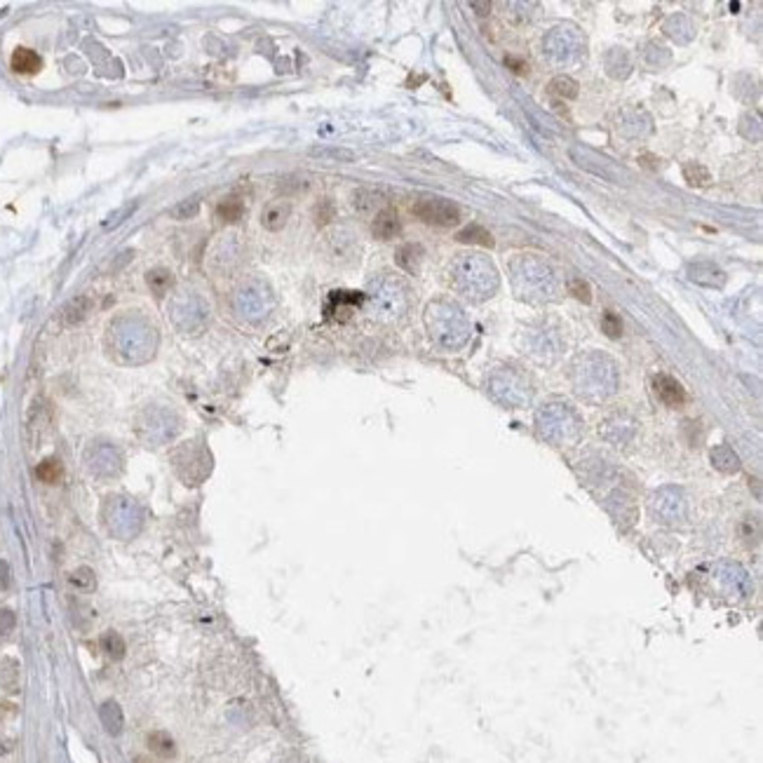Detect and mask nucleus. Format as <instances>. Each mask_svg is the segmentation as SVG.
Instances as JSON below:
<instances>
[{
	"label": "nucleus",
	"mask_w": 763,
	"mask_h": 763,
	"mask_svg": "<svg viewBox=\"0 0 763 763\" xmlns=\"http://www.w3.org/2000/svg\"><path fill=\"white\" fill-rule=\"evenodd\" d=\"M550 95L559 97V99H573V97H578V83L568 76H557L550 83Z\"/></svg>",
	"instance_id": "20"
},
{
	"label": "nucleus",
	"mask_w": 763,
	"mask_h": 763,
	"mask_svg": "<svg viewBox=\"0 0 763 763\" xmlns=\"http://www.w3.org/2000/svg\"><path fill=\"white\" fill-rule=\"evenodd\" d=\"M10 578H12V575H10L8 564H5V561H0V590H8V587H10Z\"/></svg>",
	"instance_id": "28"
},
{
	"label": "nucleus",
	"mask_w": 763,
	"mask_h": 763,
	"mask_svg": "<svg viewBox=\"0 0 763 763\" xmlns=\"http://www.w3.org/2000/svg\"><path fill=\"white\" fill-rule=\"evenodd\" d=\"M15 613L8 611V608H0V637H8L15 630Z\"/></svg>",
	"instance_id": "26"
},
{
	"label": "nucleus",
	"mask_w": 763,
	"mask_h": 763,
	"mask_svg": "<svg viewBox=\"0 0 763 763\" xmlns=\"http://www.w3.org/2000/svg\"><path fill=\"white\" fill-rule=\"evenodd\" d=\"M568 294H573V298L582 301V303H592V287L582 277H573L568 282Z\"/></svg>",
	"instance_id": "21"
},
{
	"label": "nucleus",
	"mask_w": 763,
	"mask_h": 763,
	"mask_svg": "<svg viewBox=\"0 0 763 763\" xmlns=\"http://www.w3.org/2000/svg\"><path fill=\"white\" fill-rule=\"evenodd\" d=\"M411 212L427 226H437V228H453L460 224V207L446 198H418L413 202Z\"/></svg>",
	"instance_id": "2"
},
{
	"label": "nucleus",
	"mask_w": 763,
	"mask_h": 763,
	"mask_svg": "<svg viewBox=\"0 0 763 763\" xmlns=\"http://www.w3.org/2000/svg\"><path fill=\"white\" fill-rule=\"evenodd\" d=\"M505 64H507V66H512V71H517V73H526V71H528V66H526L524 62H519V59H514V57H507V59H505Z\"/></svg>",
	"instance_id": "29"
},
{
	"label": "nucleus",
	"mask_w": 763,
	"mask_h": 763,
	"mask_svg": "<svg viewBox=\"0 0 763 763\" xmlns=\"http://www.w3.org/2000/svg\"><path fill=\"white\" fill-rule=\"evenodd\" d=\"M470 8H472V10H479L477 15L486 17L488 12H491V3H470Z\"/></svg>",
	"instance_id": "30"
},
{
	"label": "nucleus",
	"mask_w": 763,
	"mask_h": 763,
	"mask_svg": "<svg viewBox=\"0 0 763 763\" xmlns=\"http://www.w3.org/2000/svg\"><path fill=\"white\" fill-rule=\"evenodd\" d=\"M242 212H245V207H242V200H240V198H226V200H221L219 207H216L219 219L226 221V224H235V221H240Z\"/></svg>",
	"instance_id": "15"
},
{
	"label": "nucleus",
	"mask_w": 763,
	"mask_h": 763,
	"mask_svg": "<svg viewBox=\"0 0 763 763\" xmlns=\"http://www.w3.org/2000/svg\"><path fill=\"white\" fill-rule=\"evenodd\" d=\"M149 749L156 756H160V759H172L174 754H177V745H174V740L170 738V733L165 731H153L149 735Z\"/></svg>",
	"instance_id": "12"
},
{
	"label": "nucleus",
	"mask_w": 763,
	"mask_h": 763,
	"mask_svg": "<svg viewBox=\"0 0 763 763\" xmlns=\"http://www.w3.org/2000/svg\"><path fill=\"white\" fill-rule=\"evenodd\" d=\"M331 216H334V205L329 202V200H324L322 207H317V224L324 226Z\"/></svg>",
	"instance_id": "27"
},
{
	"label": "nucleus",
	"mask_w": 763,
	"mask_h": 763,
	"mask_svg": "<svg viewBox=\"0 0 763 763\" xmlns=\"http://www.w3.org/2000/svg\"><path fill=\"white\" fill-rule=\"evenodd\" d=\"M453 287L467 298H488L498 289V273L486 259L463 256L453 266Z\"/></svg>",
	"instance_id": "1"
},
{
	"label": "nucleus",
	"mask_w": 763,
	"mask_h": 763,
	"mask_svg": "<svg viewBox=\"0 0 763 763\" xmlns=\"http://www.w3.org/2000/svg\"><path fill=\"white\" fill-rule=\"evenodd\" d=\"M289 216H291V202H289V200H275V202L268 205L263 209V214H261V224H263L266 231L275 233V231L284 228Z\"/></svg>",
	"instance_id": "7"
},
{
	"label": "nucleus",
	"mask_w": 763,
	"mask_h": 763,
	"mask_svg": "<svg viewBox=\"0 0 763 763\" xmlns=\"http://www.w3.org/2000/svg\"><path fill=\"white\" fill-rule=\"evenodd\" d=\"M688 275L695 284L702 287H712V289H721L726 284V273L721 270L719 266L712 263V261H700V263H693L688 268Z\"/></svg>",
	"instance_id": "5"
},
{
	"label": "nucleus",
	"mask_w": 763,
	"mask_h": 763,
	"mask_svg": "<svg viewBox=\"0 0 763 763\" xmlns=\"http://www.w3.org/2000/svg\"><path fill=\"white\" fill-rule=\"evenodd\" d=\"M200 207H202V202H200V198H198V195L186 198V200H181V202H179V205L174 207V209L170 212V216H172L174 221H191V219H195L198 214H200Z\"/></svg>",
	"instance_id": "16"
},
{
	"label": "nucleus",
	"mask_w": 763,
	"mask_h": 763,
	"mask_svg": "<svg viewBox=\"0 0 763 763\" xmlns=\"http://www.w3.org/2000/svg\"><path fill=\"white\" fill-rule=\"evenodd\" d=\"M308 156L319 160V163H355L357 160V153L350 149H343V146H315V149L308 151Z\"/></svg>",
	"instance_id": "9"
},
{
	"label": "nucleus",
	"mask_w": 763,
	"mask_h": 763,
	"mask_svg": "<svg viewBox=\"0 0 763 763\" xmlns=\"http://www.w3.org/2000/svg\"><path fill=\"white\" fill-rule=\"evenodd\" d=\"M371 298L380 308V312H385V315H399L401 308L406 303V289L399 280L383 277L378 282H373Z\"/></svg>",
	"instance_id": "3"
},
{
	"label": "nucleus",
	"mask_w": 763,
	"mask_h": 763,
	"mask_svg": "<svg viewBox=\"0 0 763 763\" xmlns=\"http://www.w3.org/2000/svg\"><path fill=\"white\" fill-rule=\"evenodd\" d=\"M146 284L151 287V291L156 296H163V294L174 284V275L167 268H153V270L146 275Z\"/></svg>",
	"instance_id": "13"
},
{
	"label": "nucleus",
	"mask_w": 763,
	"mask_h": 763,
	"mask_svg": "<svg viewBox=\"0 0 763 763\" xmlns=\"http://www.w3.org/2000/svg\"><path fill=\"white\" fill-rule=\"evenodd\" d=\"M420 263H423V247L420 245H404L399 247L397 252V266L401 268V270L411 273V275H416V273L420 270Z\"/></svg>",
	"instance_id": "10"
},
{
	"label": "nucleus",
	"mask_w": 763,
	"mask_h": 763,
	"mask_svg": "<svg viewBox=\"0 0 763 763\" xmlns=\"http://www.w3.org/2000/svg\"><path fill=\"white\" fill-rule=\"evenodd\" d=\"M102 719H104L106 731H109L111 735H118L120 731H123V712H120V707L116 705V702H106V705L102 707Z\"/></svg>",
	"instance_id": "19"
},
{
	"label": "nucleus",
	"mask_w": 763,
	"mask_h": 763,
	"mask_svg": "<svg viewBox=\"0 0 763 763\" xmlns=\"http://www.w3.org/2000/svg\"><path fill=\"white\" fill-rule=\"evenodd\" d=\"M102 648H104V653L109 655L111 660H123L125 653H127L125 639L120 637L118 632H106L104 637H102Z\"/></svg>",
	"instance_id": "17"
},
{
	"label": "nucleus",
	"mask_w": 763,
	"mask_h": 763,
	"mask_svg": "<svg viewBox=\"0 0 763 763\" xmlns=\"http://www.w3.org/2000/svg\"><path fill=\"white\" fill-rule=\"evenodd\" d=\"M87 308H90V301H87V298H76L69 308H66V315H64L66 322H78V319H83L85 312H87Z\"/></svg>",
	"instance_id": "24"
},
{
	"label": "nucleus",
	"mask_w": 763,
	"mask_h": 763,
	"mask_svg": "<svg viewBox=\"0 0 763 763\" xmlns=\"http://www.w3.org/2000/svg\"><path fill=\"white\" fill-rule=\"evenodd\" d=\"M64 474V465L59 463L57 458H45L43 463H38L36 467V477L45 484H57Z\"/></svg>",
	"instance_id": "14"
},
{
	"label": "nucleus",
	"mask_w": 763,
	"mask_h": 763,
	"mask_svg": "<svg viewBox=\"0 0 763 763\" xmlns=\"http://www.w3.org/2000/svg\"><path fill=\"white\" fill-rule=\"evenodd\" d=\"M371 233L376 240H392L401 233V221L397 216V212L385 207L376 214V219L371 221Z\"/></svg>",
	"instance_id": "6"
},
{
	"label": "nucleus",
	"mask_w": 763,
	"mask_h": 763,
	"mask_svg": "<svg viewBox=\"0 0 763 763\" xmlns=\"http://www.w3.org/2000/svg\"><path fill=\"white\" fill-rule=\"evenodd\" d=\"M71 582L76 587H80V590H95V573L90 571V568H78L76 573L71 575Z\"/></svg>",
	"instance_id": "23"
},
{
	"label": "nucleus",
	"mask_w": 763,
	"mask_h": 763,
	"mask_svg": "<svg viewBox=\"0 0 763 763\" xmlns=\"http://www.w3.org/2000/svg\"><path fill=\"white\" fill-rule=\"evenodd\" d=\"M376 202H378V195H376V193H371V191H359L357 195H355V207H357L359 212L373 209Z\"/></svg>",
	"instance_id": "25"
},
{
	"label": "nucleus",
	"mask_w": 763,
	"mask_h": 763,
	"mask_svg": "<svg viewBox=\"0 0 763 763\" xmlns=\"http://www.w3.org/2000/svg\"><path fill=\"white\" fill-rule=\"evenodd\" d=\"M456 240H458V242H463V245L493 247V235L484 228V226H479V224H472V226H467V228H463L456 235Z\"/></svg>",
	"instance_id": "11"
},
{
	"label": "nucleus",
	"mask_w": 763,
	"mask_h": 763,
	"mask_svg": "<svg viewBox=\"0 0 763 763\" xmlns=\"http://www.w3.org/2000/svg\"><path fill=\"white\" fill-rule=\"evenodd\" d=\"M601 329H604V334L608 338H620L622 336V322L620 317L615 315V312H604V317H601Z\"/></svg>",
	"instance_id": "22"
},
{
	"label": "nucleus",
	"mask_w": 763,
	"mask_h": 763,
	"mask_svg": "<svg viewBox=\"0 0 763 763\" xmlns=\"http://www.w3.org/2000/svg\"><path fill=\"white\" fill-rule=\"evenodd\" d=\"M684 179L688 181V186H698V188H702V186H709V181H712V174H709L705 165L688 163V165H684Z\"/></svg>",
	"instance_id": "18"
},
{
	"label": "nucleus",
	"mask_w": 763,
	"mask_h": 763,
	"mask_svg": "<svg viewBox=\"0 0 763 763\" xmlns=\"http://www.w3.org/2000/svg\"><path fill=\"white\" fill-rule=\"evenodd\" d=\"M655 394L660 397L662 404L672 406V409H677V406H684L686 399H688L684 385H681L677 378L667 376V373H660V376H655Z\"/></svg>",
	"instance_id": "4"
},
{
	"label": "nucleus",
	"mask_w": 763,
	"mask_h": 763,
	"mask_svg": "<svg viewBox=\"0 0 763 763\" xmlns=\"http://www.w3.org/2000/svg\"><path fill=\"white\" fill-rule=\"evenodd\" d=\"M10 69L19 76H36L43 69V59L36 50L31 48H17L10 57Z\"/></svg>",
	"instance_id": "8"
}]
</instances>
